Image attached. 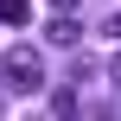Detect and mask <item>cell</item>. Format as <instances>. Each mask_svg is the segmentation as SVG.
<instances>
[{
    "label": "cell",
    "mask_w": 121,
    "mask_h": 121,
    "mask_svg": "<svg viewBox=\"0 0 121 121\" xmlns=\"http://www.w3.org/2000/svg\"><path fill=\"white\" fill-rule=\"evenodd\" d=\"M0 89H6V96H38V89H45V57H38L32 45L0 51Z\"/></svg>",
    "instance_id": "1"
},
{
    "label": "cell",
    "mask_w": 121,
    "mask_h": 121,
    "mask_svg": "<svg viewBox=\"0 0 121 121\" xmlns=\"http://www.w3.org/2000/svg\"><path fill=\"white\" fill-rule=\"evenodd\" d=\"M45 38H51V45H64V51H70V45H77V38H83V26H77V19H70V6H57V19H51V26H45Z\"/></svg>",
    "instance_id": "2"
},
{
    "label": "cell",
    "mask_w": 121,
    "mask_h": 121,
    "mask_svg": "<svg viewBox=\"0 0 121 121\" xmlns=\"http://www.w3.org/2000/svg\"><path fill=\"white\" fill-rule=\"evenodd\" d=\"M0 19H6V26H26V19H32V0H0Z\"/></svg>",
    "instance_id": "3"
},
{
    "label": "cell",
    "mask_w": 121,
    "mask_h": 121,
    "mask_svg": "<svg viewBox=\"0 0 121 121\" xmlns=\"http://www.w3.org/2000/svg\"><path fill=\"white\" fill-rule=\"evenodd\" d=\"M51 115H77V89H70V83L51 89Z\"/></svg>",
    "instance_id": "4"
},
{
    "label": "cell",
    "mask_w": 121,
    "mask_h": 121,
    "mask_svg": "<svg viewBox=\"0 0 121 121\" xmlns=\"http://www.w3.org/2000/svg\"><path fill=\"white\" fill-rule=\"evenodd\" d=\"M102 32H108V38H121V13H108V26H102Z\"/></svg>",
    "instance_id": "5"
},
{
    "label": "cell",
    "mask_w": 121,
    "mask_h": 121,
    "mask_svg": "<svg viewBox=\"0 0 121 121\" xmlns=\"http://www.w3.org/2000/svg\"><path fill=\"white\" fill-rule=\"evenodd\" d=\"M108 77H115V89H121V51H115V64H108Z\"/></svg>",
    "instance_id": "6"
},
{
    "label": "cell",
    "mask_w": 121,
    "mask_h": 121,
    "mask_svg": "<svg viewBox=\"0 0 121 121\" xmlns=\"http://www.w3.org/2000/svg\"><path fill=\"white\" fill-rule=\"evenodd\" d=\"M57 6H77V0H57Z\"/></svg>",
    "instance_id": "7"
},
{
    "label": "cell",
    "mask_w": 121,
    "mask_h": 121,
    "mask_svg": "<svg viewBox=\"0 0 121 121\" xmlns=\"http://www.w3.org/2000/svg\"><path fill=\"white\" fill-rule=\"evenodd\" d=\"M0 108H6V102H0Z\"/></svg>",
    "instance_id": "8"
}]
</instances>
